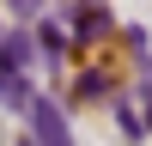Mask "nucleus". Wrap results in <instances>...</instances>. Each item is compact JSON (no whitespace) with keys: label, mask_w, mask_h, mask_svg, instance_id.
Here are the masks:
<instances>
[{"label":"nucleus","mask_w":152,"mask_h":146,"mask_svg":"<svg viewBox=\"0 0 152 146\" xmlns=\"http://www.w3.org/2000/svg\"><path fill=\"white\" fill-rule=\"evenodd\" d=\"M24 110H31V140H37V146H73L67 110H61L55 97H37V91H31V104H24Z\"/></svg>","instance_id":"f257e3e1"},{"label":"nucleus","mask_w":152,"mask_h":146,"mask_svg":"<svg viewBox=\"0 0 152 146\" xmlns=\"http://www.w3.org/2000/svg\"><path fill=\"white\" fill-rule=\"evenodd\" d=\"M31 55H37V43L24 31H12V36H0V67H12V73H24L31 67Z\"/></svg>","instance_id":"f03ea898"},{"label":"nucleus","mask_w":152,"mask_h":146,"mask_svg":"<svg viewBox=\"0 0 152 146\" xmlns=\"http://www.w3.org/2000/svg\"><path fill=\"white\" fill-rule=\"evenodd\" d=\"M0 91H6V104H12V110L31 104V79H24V73H12V67H0Z\"/></svg>","instance_id":"7ed1b4c3"},{"label":"nucleus","mask_w":152,"mask_h":146,"mask_svg":"<svg viewBox=\"0 0 152 146\" xmlns=\"http://www.w3.org/2000/svg\"><path fill=\"white\" fill-rule=\"evenodd\" d=\"M73 31H79V36L110 31V12H104V6H79V12H73Z\"/></svg>","instance_id":"20e7f679"},{"label":"nucleus","mask_w":152,"mask_h":146,"mask_svg":"<svg viewBox=\"0 0 152 146\" xmlns=\"http://www.w3.org/2000/svg\"><path fill=\"white\" fill-rule=\"evenodd\" d=\"M61 43H67V31H61L55 18H43V24H37V49H43V55H61Z\"/></svg>","instance_id":"39448f33"},{"label":"nucleus","mask_w":152,"mask_h":146,"mask_svg":"<svg viewBox=\"0 0 152 146\" xmlns=\"http://www.w3.org/2000/svg\"><path fill=\"white\" fill-rule=\"evenodd\" d=\"M116 122H122V134H146V128H140V116H134V104H128V97H116Z\"/></svg>","instance_id":"423d86ee"},{"label":"nucleus","mask_w":152,"mask_h":146,"mask_svg":"<svg viewBox=\"0 0 152 146\" xmlns=\"http://www.w3.org/2000/svg\"><path fill=\"white\" fill-rule=\"evenodd\" d=\"M104 91H110L104 73H85V79H79V97H104Z\"/></svg>","instance_id":"0eeeda50"},{"label":"nucleus","mask_w":152,"mask_h":146,"mask_svg":"<svg viewBox=\"0 0 152 146\" xmlns=\"http://www.w3.org/2000/svg\"><path fill=\"white\" fill-rule=\"evenodd\" d=\"M140 128H152V97H146V116H140Z\"/></svg>","instance_id":"6e6552de"}]
</instances>
